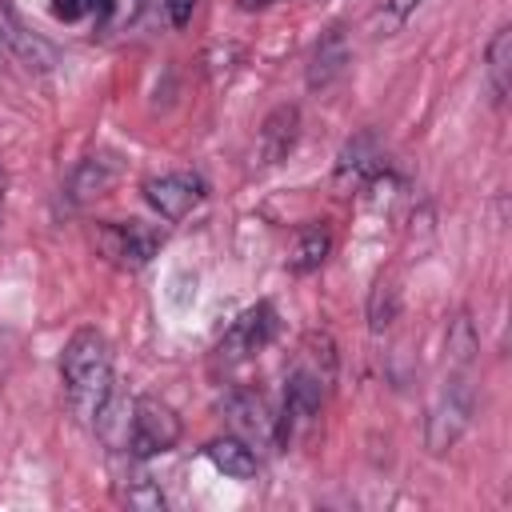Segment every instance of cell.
<instances>
[{
	"mask_svg": "<svg viewBox=\"0 0 512 512\" xmlns=\"http://www.w3.org/2000/svg\"><path fill=\"white\" fill-rule=\"evenodd\" d=\"M352 64V48H348V36L340 28H328L312 52V64H308V84L312 88H328L336 84Z\"/></svg>",
	"mask_w": 512,
	"mask_h": 512,
	"instance_id": "obj_10",
	"label": "cell"
},
{
	"mask_svg": "<svg viewBox=\"0 0 512 512\" xmlns=\"http://www.w3.org/2000/svg\"><path fill=\"white\" fill-rule=\"evenodd\" d=\"M416 8H420V0H388V4H384V12H380L384 36H388V32H396V28H400Z\"/></svg>",
	"mask_w": 512,
	"mask_h": 512,
	"instance_id": "obj_19",
	"label": "cell"
},
{
	"mask_svg": "<svg viewBox=\"0 0 512 512\" xmlns=\"http://www.w3.org/2000/svg\"><path fill=\"white\" fill-rule=\"evenodd\" d=\"M180 440V416L156 400V396H136L132 400V420H128V452L136 460H152L168 448H176Z\"/></svg>",
	"mask_w": 512,
	"mask_h": 512,
	"instance_id": "obj_3",
	"label": "cell"
},
{
	"mask_svg": "<svg viewBox=\"0 0 512 512\" xmlns=\"http://www.w3.org/2000/svg\"><path fill=\"white\" fill-rule=\"evenodd\" d=\"M400 312V288L392 276H376L372 284V296H368V328L372 332H384Z\"/></svg>",
	"mask_w": 512,
	"mask_h": 512,
	"instance_id": "obj_14",
	"label": "cell"
},
{
	"mask_svg": "<svg viewBox=\"0 0 512 512\" xmlns=\"http://www.w3.org/2000/svg\"><path fill=\"white\" fill-rule=\"evenodd\" d=\"M168 4H172V24H188V16H192L196 0H168Z\"/></svg>",
	"mask_w": 512,
	"mask_h": 512,
	"instance_id": "obj_21",
	"label": "cell"
},
{
	"mask_svg": "<svg viewBox=\"0 0 512 512\" xmlns=\"http://www.w3.org/2000/svg\"><path fill=\"white\" fill-rule=\"evenodd\" d=\"M484 60H488L492 96H496V104H504V100H508V88H512V28H508V24L496 28V36L488 40Z\"/></svg>",
	"mask_w": 512,
	"mask_h": 512,
	"instance_id": "obj_12",
	"label": "cell"
},
{
	"mask_svg": "<svg viewBox=\"0 0 512 512\" xmlns=\"http://www.w3.org/2000/svg\"><path fill=\"white\" fill-rule=\"evenodd\" d=\"M296 136H300V108L296 104H280L264 116L260 132H256V160L260 164H280L288 160V152L296 148Z\"/></svg>",
	"mask_w": 512,
	"mask_h": 512,
	"instance_id": "obj_8",
	"label": "cell"
},
{
	"mask_svg": "<svg viewBox=\"0 0 512 512\" xmlns=\"http://www.w3.org/2000/svg\"><path fill=\"white\" fill-rule=\"evenodd\" d=\"M260 4H276V0H244V8H260Z\"/></svg>",
	"mask_w": 512,
	"mask_h": 512,
	"instance_id": "obj_22",
	"label": "cell"
},
{
	"mask_svg": "<svg viewBox=\"0 0 512 512\" xmlns=\"http://www.w3.org/2000/svg\"><path fill=\"white\" fill-rule=\"evenodd\" d=\"M328 252H332V236L324 228H304L296 236V248H292V268L296 272H312V268H320L328 260Z\"/></svg>",
	"mask_w": 512,
	"mask_h": 512,
	"instance_id": "obj_16",
	"label": "cell"
},
{
	"mask_svg": "<svg viewBox=\"0 0 512 512\" xmlns=\"http://www.w3.org/2000/svg\"><path fill=\"white\" fill-rule=\"evenodd\" d=\"M0 52H4V32H0Z\"/></svg>",
	"mask_w": 512,
	"mask_h": 512,
	"instance_id": "obj_23",
	"label": "cell"
},
{
	"mask_svg": "<svg viewBox=\"0 0 512 512\" xmlns=\"http://www.w3.org/2000/svg\"><path fill=\"white\" fill-rule=\"evenodd\" d=\"M160 240H164V232L144 228L140 220H128V224H100V228H96L100 252H104L112 264H120V268H140V264H148L152 252L160 248Z\"/></svg>",
	"mask_w": 512,
	"mask_h": 512,
	"instance_id": "obj_6",
	"label": "cell"
},
{
	"mask_svg": "<svg viewBox=\"0 0 512 512\" xmlns=\"http://www.w3.org/2000/svg\"><path fill=\"white\" fill-rule=\"evenodd\" d=\"M272 336H276V308H272L268 300H260V304H252L248 312H240V316L232 320V328H228V332L220 336V344H216V356H220L224 364H240V360L256 356Z\"/></svg>",
	"mask_w": 512,
	"mask_h": 512,
	"instance_id": "obj_5",
	"label": "cell"
},
{
	"mask_svg": "<svg viewBox=\"0 0 512 512\" xmlns=\"http://www.w3.org/2000/svg\"><path fill=\"white\" fill-rule=\"evenodd\" d=\"M376 172H380V152H376V140L364 132V136H356V140L340 152V176L372 180Z\"/></svg>",
	"mask_w": 512,
	"mask_h": 512,
	"instance_id": "obj_13",
	"label": "cell"
},
{
	"mask_svg": "<svg viewBox=\"0 0 512 512\" xmlns=\"http://www.w3.org/2000/svg\"><path fill=\"white\" fill-rule=\"evenodd\" d=\"M144 200L164 220H180L204 200V180L196 172H164V176L144 180Z\"/></svg>",
	"mask_w": 512,
	"mask_h": 512,
	"instance_id": "obj_7",
	"label": "cell"
},
{
	"mask_svg": "<svg viewBox=\"0 0 512 512\" xmlns=\"http://www.w3.org/2000/svg\"><path fill=\"white\" fill-rule=\"evenodd\" d=\"M104 8H108V0H56V16H64V20H80V16H92Z\"/></svg>",
	"mask_w": 512,
	"mask_h": 512,
	"instance_id": "obj_20",
	"label": "cell"
},
{
	"mask_svg": "<svg viewBox=\"0 0 512 512\" xmlns=\"http://www.w3.org/2000/svg\"><path fill=\"white\" fill-rule=\"evenodd\" d=\"M228 416H232V424H236L240 432H248V436H272V420H268L260 396H252V392H236V396L228 400Z\"/></svg>",
	"mask_w": 512,
	"mask_h": 512,
	"instance_id": "obj_15",
	"label": "cell"
},
{
	"mask_svg": "<svg viewBox=\"0 0 512 512\" xmlns=\"http://www.w3.org/2000/svg\"><path fill=\"white\" fill-rule=\"evenodd\" d=\"M472 412H476L472 380L464 372H452L440 384V392H436V400L428 408V432H424L428 452H448L464 436V428L472 424Z\"/></svg>",
	"mask_w": 512,
	"mask_h": 512,
	"instance_id": "obj_2",
	"label": "cell"
},
{
	"mask_svg": "<svg viewBox=\"0 0 512 512\" xmlns=\"http://www.w3.org/2000/svg\"><path fill=\"white\" fill-rule=\"evenodd\" d=\"M120 180V164H116V156H108V152H96V156H84L76 168H72V176H68V204H92L96 196H104V192H112V184Z\"/></svg>",
	"mask_w": 512,
	"mask_h": 512,
	"instance_id": "obj_9",
	"label": "cell"
},
{
	"mask_svg": "<svg viewBox=\"0 0 512 512\" xmlns=\"http://www.w3.org/2000/svg\"><path fill=\"white\" fill-rule=\"evenodd\" d=\"M204 452H208V460H212L224 476H232V480H252L256 468H260L252 444L240 440V436H220V440H212Z\"/></svg>",
	"mask_w": 512,
	"mask_h": 512,
	"instance_id": "obj_11",
	"label": "cell"
},
{
	"mask_svg": "<svg viewBox=\"0 0 512 512\" xmlns=\"http://www.w3.org/2000/svg\"><path fill=\"white\" fill-rule=\"evenodd\" d=\"M124 500L132 504V508H164V492L156 488V480H148V476H140V480H132L128 488H124Z\"/></svg>",
	"mask_w": 512,
	"mask_h": 512,
	"instance_id": "obj_18",
	"label": "cell"
},
{
	"mask_svg": "<svg viewBox=\"0 0 512 512\" xmlns=\"http://www.w3.org/2000/svg\"><path fill=\"white\" fill-rule=\"evenodd\" d=\"M324 384H328V376H320V372H312V368H296V372L288 376L284 408H280V416H276V424H272V440H276V444H288L300 428H308V424L316 420V412H320V404H324Z\"/></svg>",
	"mask_w": 512,
	"mask_h": 512,
	"instance_id": "obj_4",
	"label": "cell"
},
{
	"mask_svg": "<svg viewBox=\"0 0 512 512\" xmlns=\"http://www.w3.org/2000/svg\"><path fill=\"white\" fill-rule=\"evenodd\" d=\"M60 376H64L72 412L92 424L112 392V348H108L104 332L76 328L60 352Z\"/></svg>",
	"mask_w": 512,
	"mask_h": 512,
	"instance_id": "obj_1",
	"label": "cell"
},
{
	"mask_svg": "<svg viewBox=\"0 0 512 512\" xmlns=\"http://www.w3.org/2000/svg\"><path fill=\"white\" fill-rule=\"evenodd\" d=\"M448 352H452V360H456L460 368L472 360V352H476V332H472V320H468V316H456L452 336H448Z\"/></svg>",
	"mask_w": 512,
	"mask_h": 512,
	"instance_id": "obj_17",
	"label": "cell"
}]
</instances>
